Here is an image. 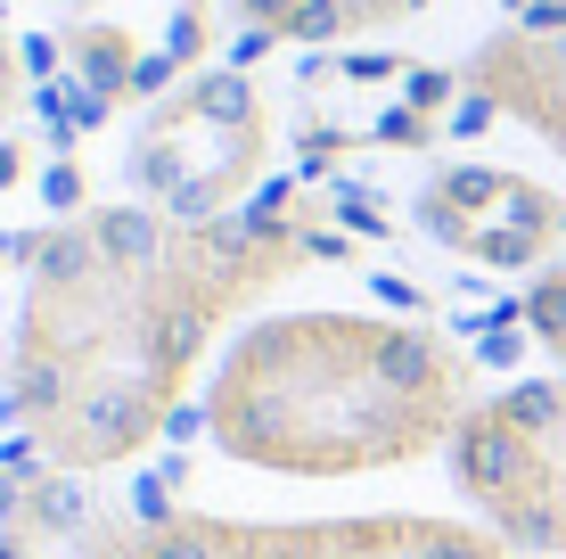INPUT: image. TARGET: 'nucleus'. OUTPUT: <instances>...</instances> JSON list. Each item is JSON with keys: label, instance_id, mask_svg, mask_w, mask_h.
<instances>
[{"label": "nucleus", "instance_id": "obj_12", "mask_svg": "<svg viewBox=\"0 0 566 559\" xmlns=\"http://www.w3.org/2000/svg\"><path fill=\"white\" fill-rule=\"evenodd\" d=\"M17 107H25V58H17V42L0 33V124H9Z\"/></svg>", "mask_w": 566, "mask_h": 559}, {"label": "nucleus", "instance_id": "obj_13", "mask_svg": "<svg viewBox=\"0 0 566 559\" xmlns=\"http://www.w3.org/2000/svg\"><path fill=\"white\" fill-rule=\"evenodd\" d=\"M510 9L525 17L517 33H566V0H510Z\"/></svg>", "mask_w": 566, "mask_h": 559}, {"label": "nucleus", "instance_id": "obj_5", "mask_svg": "<svg viewBox=\"0 0 566 559\" xmlns=\"http://www.w3.org/2000/svg\"><path fill=\"white\" fill-rule=\"evenodd\" d=\"M460 503L525 559H566V379H534L460 420L452 445Z\"/></svg>", "mask_w": 566, "mask_h": 559}, {"label": "nucleus", "instance_id": "obj_10", "mask_svg": "<svg viewBox=\"0 0 566 559\" xmlns=\"http://www.w3.org/2000/svg\"><path fill=\"white\" fill-rule=\"evenodd\" d=\"M525 330H534V338L566 362V256H558L534 288H525Z\"/></svg>", "mask_w": 566, "mask_h": 559}, {"label": "nucleus", "instance_id": "obj_14", "mask_svg": "<svg viewBox=\"0 0 566 559\" xmlns=\"http://www.w3.org/2000/svg\"><path fill=\"white\" fill-rule=\"evenodd\" d=\"M42 198L57 206V215H74V206H83V173H74V165H57L50 182H42Z\"/></svg>", "mask_w": 566, "mask_h": 559}, {"label": "nucleus", "instance_id": "obj_8", "mask_svg": "<svg viewBox=\"0 0 566 559\" xmlns=\"http://www.w3.org/2000/svg\"><path fill=\"white\" fill-rule=\"evenodd\" d=\"M460 91L493 100V115L525 124L566 157V33H493L460 58Z\"/></svg>", "mask_w": 566, "mask_h": 559}, {"label": "nucleus", "instance_id": "obj_6", "mask_svg": "<svg viewBox=\"0 0 566 559\" xmlns=\"http://www.w3.org/2000/svg\"><path fill=\"white\" fill-rule=\"evenodd\" d=\"M222 9L230 0H74V17L57 25L74 115L99 124L124 100L156 107L172 83H189L206 66Z\"/></svg>", "mask_w": 566, "mask_h": 559}, {"label": "nucleus", "instance_id": "obj_11", "mask_svg": "<svg viewBox=\"0 0 566 559\" xmlns=\"http://www.w3.org/2000/svg\"><path fill=\"white\" fill-rule=\"evenodd\" d=\"M369 141H386V148H419V141H436V115H427V107H386L378 124H369Z\"/></svg>", "mask_w": 566, "mask_h": 559}, {"label": "nucleus", "instance_id": "obj_3", "mask_svg": "<svg viewBox=\"0 0 566 559\" xmlns=\"http://www.w3.org/2000/svg\"><path fill=\"white\" fill-rule=\"evenodd\" d=\"M74 559H525L493 527L427 510H369V518H213V510H156L132 527H91Z\"/></svg>", "mask_w": 566, "mask_h": 559}, {"label": "nucleus", "instance_id": "obj_1", "mask_svg": "<svg viewBox=\"0 0 566 559\" xmlns=\"http://www.w3.org/2000/svg\"><path fill=\"white\" fill-rule=\"evenodd\" d=\"M345 256L296 215L172 222L156 206L66 215L25 247L9 338V420L50 469L91 477L148 453L181 412L213 330L271 297L296 263Z\"/></svg>", "mask_w": 566, "mask_h": 559}, {"label": "nucleus", "instance_id": "obj_2", "mask_svg": "<svg viewBox=\"0 0 566 559\" xmlns=\"http://www.w3.org/2000/svg\"><path fill=\"white\" fill-rule=\"evenodd\" d=\"M476 371L419 321L271 313L230 338L206 387V436L263 477H369L452 445Z\"/></svg>", "mask_w": 566, "mask_h": 559}, {"label": "nucleus", "instance_id": "obj_7", "mask_svg": "<svg viewBox=\"0 0 566 559\" xmlns=\"http://www.w3.org/2000/svg\"><path fill=\"white\" fill-rule=\"evenodd\" d=\"M411 222L427 247L460 263H484V272H534L542 256L566 239V198L534 173L510 165H443L419 182Z\"/></svg>", "mask_w": 566, "mask_h": 559}, {"label": "nucleus", "instance_id": "obj_4", "mask_svg": "<svg viewBox=\"0 0 566 559\" xmlns=\"http://www.w3.org/2000/svg\"><path fill=\"white\" fill-rule=\"evenodd\" d=\"M271 165V115L247 66H198L124 141V182L172 222H222Z\"/></svg>", "mask_w": 566, "mask_h": 559}, {"label": "nucleus", "instance_id": "obj_9", "mask_svg": "<svg viewBox=\"0 0 566 559\" xmlns=\"http://www.w3.org/2000/svg\"><path fill=\"white\" fill-rule=\"evenodd\" d=\"M419 9H436V0H230V17L247 33H263L271 50L280 42L328 50V42H361V33H395Z\"/></svg>", "mask_w": 566, "mask_h": 559}]
</instances>
